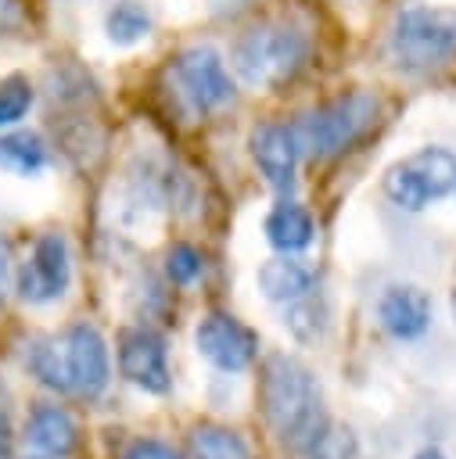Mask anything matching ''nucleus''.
I'll use <instances>...</instances> for the list:
<instances>
[{"mask_svg":"<svg viewBox=\"0 0 456 459\" xmlns=\"http://www.w3.org/2000/svg\"><path fill=\"white\" fill-rule=\"evenodd\" d=\"M259 409H262L266 427L276 434V441H284L291 448H305L327 423L323 391H320L316 373L287 351H269L262 359Z\"/></svg>","mask_w":456,"mask_h":459,"instance_id":"f257e3e1","label":"nucleus"},{"mask_svg":"<svg viewBox=\"0 0 456 459\" xmlns=\"http://www.w3.org/2000/svg\"><path fill=\"white\" fill-rule=\"evenodd\" d=\"M381 100L370 90H352L341 93L312 111H305L291 129L298 140V151L309 158H338L341 151H348L352 143H359L373 122H377Z\"/></svg>","mask_w":456,"mask_h":459,"instance_id":"f03ea898","label":"nucleus"},{"mask_svg":"<svg viewBox=\"0 0 456 459\" xmlns=\"http://www.w3.org/2000/svg\"><path fill=\"white\" fill-rule=\"evenodd\" d=\"M233 72L255 90H276L291 82L309 61V36L294 25H255L233 47Z\"/></svg>","mask_w":456,"mask_h":459,"instance_id":"7ed1b4c3","label":"nucleus"},{"mask_svg":"<svg viewBox=\"0 0 456 459\" xmlns=\"http://www.w3.org/2000/svg\"><path fill=\"white\" fill-rule=\"evenodd\" d=\"M391 61L402 72H434L456 57V7L413 4L391 25Z\"/></svg>","mask_w":456,"mask_h":459,"instance_id":"20e7f679","label":"nucleus"},{"mask_svg":"<svg viewBox=\"0 0 456 459\" xmlns=\"http://www.w3.org/2000/svg\"><path fill=\"white\" fill-rule=\"evenodd\" d=\"M456 190V154L445 147H420L384 172V197L402 212H424Z\"/></svg>","mask_w":456,"mask_h":459,"instance_id":"39448f33","label":"nucleus"},{"mask_svg":"<svg viewBox=\"0 0 456 459\" xmlns=\"http://www.w3.org/2000/svg\"><path fill=\"white\" fill-rule=\"evenodd\" d=\"M72 283V251L68 240L54 230L39 233L29 258L14 273V290L25 305H50Z\"/></svg>","mask_w":456,"mask_h":459,"instance_id":"423d86ee","label":"nucleus"},{"mask_svg":"<svg viewBox=\"0 0 456 459\" xmlns=\"http://www.w3.org/2000/svg\"><path fill=\"white\" fill-rule=\"evenodd\" d=\"M172 82H176L180 97L197 115L219 111L223 104L233 100V79L219 57V50H212V47H187L183 54H176Z\"/></svg>","mask_w":456,"mask_h":459,"instance_id":"0eeeda50","label":"nucleus"},{"mask_svg":"<svg viewBox=\"0 0 456 459\" xmlns=\"http://www.w3.org/2000/svg\"><path fill=\"white\" fill-rule=\"evenodd\" d=\"M61 359H65L68 394L93 402L111 384V348L93 323L68 326V333L61 337Z\"/></svg>","mask_w":456,"mask_h":459,"instance_id":"6e6552de","label":"nucleus"},{"mask_svg":"<svg viewBox=\"0 0 456 459\" xmlns=\"http://www.w3.org/2000/svg\"><path fill=\"white\" fill-rule=\"evenodd\" d=\"M194 348L219 373H244L259 359V333L230 312H208L194 326Z\"/></svg>","mask_w":456,"mask_h":459,"instance_id":"1a4fd4ad","label":"nucleus"},{"mask_svg":"<svg viewBox=\"0 0 456 459\" xmlns=\"http://www.w3.org/2000/svg\"><path fill=\"white\" fill-rule=\"evenodd\" d=\"M115 362L122 380L140 387L144 394H169L172 387V369H169V348L165 337L151 326H129L118 333L115 344Z\"/></svg>","mask_w":456,"mask_h":459,"instance_id":"9d476101","label":"nucleus"},{"mask_svg":"<svg viewBox=\"0 0 456 459\" xmlns=\"http://www.w3.org/2000/svg\"><path fill=\"white\" fill-rule=\"evenodd\" d=\"M251 161L262 172V179L273 190H291L294 186V169H298V140L287 122H259L248 136Z\"/></svg>","mask_w":456,"mask_h":459,"instance_id":"9b49d317","label":"nucleus"},{"mask_svg":"<svg viewBox=\"0 0 456 459\" xmlns=\"http://www.w3.org/2000/svg\"><path fill=\"white\" fill-rule=\"evenodd\" d=\"M377 323L391 341H417L431 330V298L417 283H391L377 298Z\"/></svg>","mask_w":456,"mask_h":459,"instance_id":"f8f14e48","label":"nucleus"},{"mask_svg":"<svg viewBox=\"0 0 456 459\" xmlns=\"http://www.w3.org/2000/svg\"><path fill=\"white\" fill-rule=\"evenodd\" d=\"M25 441L50 459H68L79 448V423L57 402H36L25 420Z\"/></svg>","mask_w":456,"mask_h":459,"instance_id":"ddd939ff","label":"nucleus"},{"mask_svg":"<svg viewBox=\"0 0 456 459\" xmlns=\"http://www.w3.org/2000/svg\"><path fill=\"white\" fill-rule=\"evenodd\" d=\"M255 283H259V290H262L266 301L287 305V301L316 290V265H309L298 255H276V258H266L259 265Z\"/></svg>","mask_w":456,"mask_h":459,"instance_id":"4468645a","label":"nucleus"},{"mask_svg":"<svg viewBox=\"0 0 456 459\" xmlns=\"http://www.w3.org/2000/svg\"><path fill=\"white\" fill-rule=\"evenodd\" d=\"M262 230H266V240L276 255H302L316 240V222H312L309 208L298 201H287V197L269 208Z\"/></svg>","mask_w":456,"mask_h":459,"instance_id":"2eb2a0df","label":"nucleus"},{"mask_svg":"<svg viewBox=\"0 0 456 459\" xmlns=\"http://www.w3.org/2000/svg\"><path fill=\"white\" fill-rule=\"evenodd\" d=\"M47 143L39 133L29 129H14V133H0V169L14 172V176H36L47 169Z\"/></svg>","mask_w":456,"mask_h":459,"instance_id":"dca6fc26","label":"nucleus"},{"mask_svg":"<svg viewBox=\"0 0 456 459\" xmlns=\"http://www.w3.org/2000/svg\"><path fill=\"white\" fill-rule=\"evenodd\" d=\"M190 459H255V452L237 430L223 423H197L190 430Z\"/></svg>","mask_w":456,"mask_h":459,"instance_id":"f3484780","label":"nucleus"},{"mask_svg":"<svg viewBox=\"0 0 456 459\" xmlns=\"http://www.w3.org/2000/svg\"><path fill=\"white\" fill-rule=\"evenodd\" d=\"M327 323H330V308L320 294H302L294 301L284 305V326L291 330V337L298 344H316L323 333H327Z\"/></svg>","mask_w":456,"mask_h":459,"instance_id":"a211bd4d","label":"nucleus"},{"mask_svg":"<svg viewBox=\"0 0 456 459\" xmlns=\"http://www.w3.org/2000/svg\"><path fill=\"white\" fill-rule=\"evenodd\" d=\"M104 32H108V39L118 43V47L140 43V39L151 32V14H147L144 4H136V0H118V4L104 14Z\"/></svg>","mask_w":456,"mask_h":459,"instance_id":"6ab92c4d","label":"nucleus"},{"mask_svg":"<svg viewBox=\"0 0 456 459\" xmlns=\"http://www.w3.org/2000/svg\"><path fill=\"white\" fill-rule=\"evenodd\" d=\"M25 366L32 369V377H36L43 387L68 394V377H65L61 341H50V337H39V341H32V344H29V351H25Z\"/></svg>","mask_w":456,"mask_h":459,"instance_id":"aec40b11","label":"nucleus"},{"mask_svg":"<svg viewBox=\"0 0 456 459\" xmlns=\"http://www.w3.org/2000/svg\"><path fill=\"white\" fill-rule=\"evenodd\" d=\"M32 82L25 79V75H7V79H0V129H11V126H18L25 115H29V108H32Z\"/></svg>","mask_w":456,"mask_h":459,"instance_id":"412c9836","label":"nucleus"},{"mask_svg":"<svg viewBox=\"0 0 456 459\" xmlns=\"http://www.w3.org/2000/svg\"><path fill=\"white\" fill-rule=\"evenodd\" d=\"M309 459H359V445L348 427H330L323 423L320 434L302 448Z\"/></svg>","mask_w":456,"mask_h":459,"instance_id":"4be33fe9","label":"nucleus"},{"mask_svg":"<svg viewBox=\"0 0 456 459\" xmlns=\"http://www.w3.org/2000/svg\"><path fill=\"white\" fill-rule=\"evenodd\" d=\"M201 269H205V258H201V251L194 244L180 240V244L169 247V255H165V276H169V283L190 287L201 276Z\"/></svg>","mask_w":456,"mask_h":459,"instance_id":"5701e85b","label":"nucleus"},{"mask_svg":"<svg viewBox=\"0 0 456 459\" xmlns=\"http://www.w3.org/2000/svg\"><path fill=\"white\" fill-rule=\"evenodd\" d=\"M122 459H183V455L172 445L158 441V437H136V441H129Z\"/></svg>","mask_w":456,"mask_h":459,"instance_id":"b1692460","label":"nucleus"},{"mask_svg":"<svg viewBox=\"0 0 456 459\" xmlns=\"http://www.w3.org/2000/svg\"><path fill=\"white\" fill-rule=\"evenodd\" d=\"M0 459H11V423L0 412Z\"/></svg>","mask_w":456,"mask_h":459,"instance_id":"393cba45","label":"nucleus"},{"mask_svg":"<svg viewBox=\"0 0 456 459\" xmlns=\"http://www.w3.org/2000/svg\"><path fill=\"white\" fill-rule=\"evenodd\" d=\"M413 459H449V455H445V452H442L438 445H424V448H420V452H417Z\"/></svg>","mask_w":456,"mask_h":459,"instance_id":"a878e982","label":"nucleus"},{"mask_svg":"<svg viewBox=\"0 0 456 459\" xmlns=\"http://www.w3.org/2000/svg\"><path fill=\"white\" fill-rule=\"evenodd\" d=\"M4 14H14V0H0V18Z\"/></svg>","mask_w":456,"mask_h":459,"instance_id":"bb28decb","label":"nucleus"},{"mask_svg":"<svg viewBox=\"0 0 456 459\" xmlns=\"http://www.w3.org/2000/svg\"><path fill=\"white\" fill-rule=\"evenodd\" d=\"M449 312H452V323H456V290L449 294Z\"/></svg>","mask_w":456,"mask_h":459,"instance_id":"cd10ccee","label":"nucleus"},{"mask_svg":"<svg viewBox=\"0 0 456 459\" xmlns=\"http://www.w3.org/2000/svg\"><path fill=\"white\" fill-rule=\"evenodd\" d=\"M4 276H7V265H4V258H0V287H4Z\"/></svg>","mask_w":456,"mask_h":459,"instance_id":"c85d7f7f","label":"nucleus"},{"mask_svg":"<svg viewBox=\"0 0 456 459\" xmlns=\"http://www.w3.org/2000/svg\"><path fill=\"white\" fill-rule=\"evenodd\" d=\"M36 459H43V455H36Z\"/></svg>","mask_w":456,"mask_h":459,"instance_id":"c756f323","label":"nucleus"}]
</instances>
